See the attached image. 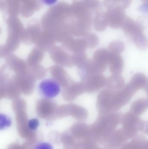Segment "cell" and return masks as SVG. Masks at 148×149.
<instances>
[{
  "mask_svg": "<svg viewBox=\"0 0 148 149\" xmlns=\"http://www.w3.org/2000/svg\"><path fill=\"white\" fill-rule=\"evenodd\" d=\"M38 91L44 98L52 99L56 97L61 91V86L58 81L53 79L43 80L38 85Z\"/></svg>",
  "mask_w": 148,
  "mask_h": 149,
  "instance_id": "2",
  "label": "cell"
},
{
  "mask_svg": "<svg viewBox=\"0 0 148 149\" xmlns=\"http://www.w3.org/2000/svg\"><path fill=\"white\" fill-rule=\"evenodd\" d=\"M96 29L98 31H103L107 28L108 24L105 12H99L96 14L94 20Z\"/></svg>",
  "mask_w": 148,
  "mask_h": 149,
  "instance_id": "11",
  "label": "cell"
},
{
  "mask_svg": "<svg viewBox=\"0 0 148 149\" xmlns=\"http://www.w3.org/2000/svg\"><path fill=\"white\" fill-rule=\"evenodd\" d=\"M110 53L109 50L101 49L96 52L95 58L97 61V65L100 68L105 71L107 65L109 64L110 59Z\"/></svg>",
  "mask_w": 148,
  "mask_h": 149,
  "instance_id": "9",
  "label": "cell"
},
{
  "mask_svg": "<svg viewBox=\"0 0 148 149\" xmlns=\"http://www.w3.org/2000/svg\"><path fill=\"white\" fill-rule=\"evenodd\" d=\"M34 149H54L50 143L47 142H41L37 143L34 147Z\"/></svg>",
  "mask_w": 148,
  "mask_h": 149,
  "instance_id": "16",
  "label": "cell"
},
{
  "mask_svg": "<svg viewBox=\"0 0 148 149\" xmlns=\"http://www.w3.org/2000/svg\"><path fill=\"white\" fill-rule=\"evenodd\" d=\"M131 0H104V4L108 9H124L129 6Z\"/></svg>",
  "mask_w": 148,
  "mask_h": 149,
  "instance_id": "10",
  "label": "cell"
},
{
  "mask_svg": "<svg viewBox=\"0 0 148 149\" xmlns=\"http://www.w3.org/2000/svg\"><path fill=\"white\" fill-rule=\"evenodd\" d=\"M147 107V100L141 98L133 102L131 105V109L134 113L139 114L144 112Z\"/></svg>",
  "mask_w": 148,
  "mask_h": 149,
  "instance_id": "12",
  "label": "cell"
},
{
  "mask_svg": "<svg viewBox=\"0 0 148 149\" xmlns=\"http://www.w3.org/2000/svg\"><path fill=\"white\" fill-rule=\"evenodd\" d=\"M144 90H145V92L147 93V94L148 95V81L147 82L145 87H144Z\"/></svg>",
  "mask_w": 148,
  "mask_h": 149,
  "instance_id": "19",
  "label": "cell"
},
{
  "mask_svg": "<svg viewBox=\"0 0 148 149\" xmlns=\"http://www.w3.org/2000/svg\"><path fill=\"white\" fill-rule=\"evenodd\" d=\"M12 124V121L9 116L3 114L0 116V129L1 130L9 127Z\"/></svg>",
  "mask_w": 148,
  "mask_h": 149,
  "instance_id": "14",
  "label": "cell"
},
{
  "mask_svg": "<svg viewBox=\"0 0 148 149\" xmlns=\"http://www.w3.org/2000/svg\"><path fill=\"white\" fill-rule=\"evenodd\" d=\"M39 120L36 118L30 119L28 122V126L30 129L32 130H36L39 126Z\"/></svg>",
  "mask_w": 148,
  "mask_h": 149,
  "instance_id": "15",
  "label": "cell"
},
{
  "mask_svg": "<svg viewBox=\"0 0 148 149\" xmlns=\"http://www.w3.org/2000/svg\"><path fill=\"white\" fill-rule=\"evenodd\" d=\"M144 3H148V0H142Z\"/></svg>",
  "mask_w": 148,
  "mask_h": 149,
  "instance_id": "20",
  "label": "cell"
},
{
  "mask_svg": "<svg viewBox=\"0 0 148 149\" xmlns=\"http://www.w3.org/2000/svg\"><path fill=\"white\" fill-rule=\"evenodd\" d=\"M109 65V71L112 74H121L124 65L123 58L120 54L110 53Z\"/></svg>",
  "mask_w": 148,
  "mask_h": 149,
  "instance_id": "6",
  "label": "cell"
},
{
  "mask_svg": "<svg viewBox=\"0 0 148 149\" xmlns=\"http://www.w3.org/2000/svg\"><path fill=\"white\" fill-rule=\"evenodd\" d=\"M147 81V79L145 74L137 73L133 76L128 85L136 92L139 89L144 88Z\"/></svg>",
  "mask_w": 148,
  "mask_h": 149,
  "instance_id": "8",
  "label": "cell"
},
{
  "mask_svg": "<svg viewBox=\"0 0 148 149\" xmlns=\"http://www.w3.org/2000/svg\"><path fill=\"white\" fill-rule=\"evenodd\" d=\"M147 105H148V95H147Z\"/></svg>",
  "mask_w": 148,
  "mask_h": 149,
  "instance_id": "21",
  "label": "cell"
},
{
  "mask_svg": "<svg viewBox=\"0 0 148 149\" xmlns=\"http://www.w3.org/2000/svg\"><path fill=\"white\" fill-rule=\"evenodd\" d=\"M105 15L109 26L114 29L122 28L127 18L124 10L119 8L109 9Z\"/></svg>",
  "mask_w": 148,
  "mask_h": 149,
  "instance_id": "4",
  "label": "cell"
},
{
  "mask_svg": "<svg viewBox=\"0 0 148 149\" xmlns=\"http://www.w3.org/2000/svg\"><path fill=\"white\" fill-rule=\"evenodd\" d=\"M115 91L105 89L102 91L98 97V103L101 108L106 111L113 109V98Z\"/></svg>",
  "mask_w": 148,
  "mask_h": 149,
  "instance_id": "5",
  "label": "cell"
},
{
  "mask_svg": "<svg viewBox=\"0 0 148 149\" xmlns=\"http://www.w3.org/2000/svg\"><path fill=\"white\" fill-rule=\"evenodd\" d=\"M124 48L125 46L122 42L114 41L109 43L108 50L110 53L120 54L124 51Z\"/></svg>",
  "mask_w": 148,
  "mask_h": 149,
  "instance_id": "13",
  "label": "cell"
},
{
  "mask_svg": "<svg viewBox=\"0 0 148 149\" xmlns=\"http://www.w3.org/2000/svg\"><path fill=\"white\" fill-rule=\"evenodd\" d=\"M136 93L128 84L122 89L115 91L113 98V109L118 110L127 104Z\"/></svg>",
  "mask_w": 148,
  "mask_h": 149,
  "instance_id": "3",
  "label": "cell"
},
{
  "mask_svg": "<svg viewBox=\"0 0 148 149\" xmlns=\"http://www.w3.org/2000/svg\"><path fill=\"white\" fill-rule=\"evenodd\" d=\"M45 4L47 5H51L54 4L56 2L57 0H42Z\"/></svg>",
  "mask_w": 148,
  "mask_h": 149,
  "instance_id": "18",
  "label": "cell"
},
{
  "mask_svg": "<svg viewBox=\"0 0 148 149\" xmlns=\"http://www.w3.org/2000/svg\"><path fill=\"white\" fill-rule=\"evenodd\" d=\"M125 81L121 74H114L109 76L106 80V85L108 89L117 91L122 89L125 86Z\"/></svg>",
  "mask_w": 148,
  "mask_h": 149,
  "instance_id": "7",
  "label": "cell"
},
{
  "mask_svg": "<svg viewBox=\"0 0 148 149\" xmlns=\"http://www.w3.org/2000/svg\"><path fill=\"white\" fill-rule=\"evenodd\" d=\"M122 28L126 36L134 42L137 48L142 50L147 49L148 40L143 34L141 24L127 17Z\"/></svg>",
  "mask_w": 148,
  "mask_h": 149,
  "instance_id": "1",
  "label": "cell"
},
{
  "mask_svg": "<svg viewBox=\"0 0 148 149\" xmlns=\"http://www.w3.org/2000/svg\"><path fill=\"white\" fill-rule=\"evenodd\" d=\"M139 9L142 13L148 14V3H144V4L140 6Z\"/></svg>",
  "mask_w": 148,
  "mask_h": 149,
  "instance_id": "17",
  "label": "cell"
}]
</instances>
